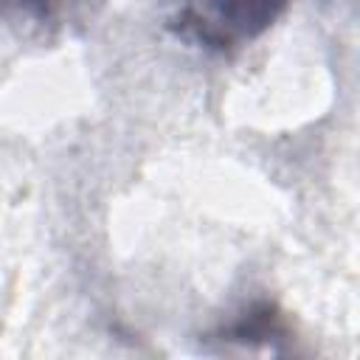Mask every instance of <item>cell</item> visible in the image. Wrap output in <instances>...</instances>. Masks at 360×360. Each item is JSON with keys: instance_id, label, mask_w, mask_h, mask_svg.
I'll return each instance as SVG.
<instances>
[{"instance_id": "1", "label": "cell", "mask_w": 360, "mask_h": 360, "mask_svg": "<svg viewBox=\"0 0 360 360\" xmlns=\"http://www.w3.org/2000/svg\"><path fill=\"white\" fill-rule=\"evenodd\" d=\"M281 3H284V0H239L233 34H242V37L248 34V37H250L253 31H259L262 25H267V22L276 17V11H278ZM231 6H233V0H191V14H194V20H200L202 14H208V11L214 8V14L200 25V31H202V28L222 31Z\"/></svg>"}]
</instances>
